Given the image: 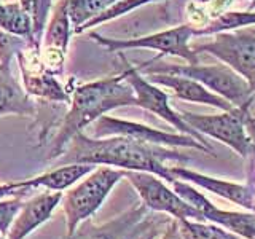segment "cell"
I'll return each instance as SVG.
<instances>
[{"mask_svg":"<svg viewBox=\"0 0 255 239\" xmlns=\"http://www.w3.org/2000/svg\"><path fill=\"white\" fill-rule=\"evenodd\" d=\"M169 159L188 161V156L163 145H153L125 135L91 137L83 131L72 137L58 158V163L110 166L123 171L150 172L171 183L175 177L171 174L169 166H166Z\"/></svg>","mask_w":255,"mask_h":239,"instance_id":"1","label":"cell"},{"mask_svg":"<svg viewBox=\"0 0 255 239\" xmlns=\"http://www.w3.org/2000/svg\"><path fill=\"white\" fill-rule=\"evenodd\" d=\"M128 106H137V104L132 88L122 74L77 85L70 91L69 110L51 140L50 153L46 158L58 159L74 135L83 132L85 127L93 124L107 112Z\"/></svg>","mask_w":255,"mask_h":239,"instance_id":"2","label":"cell"},{"mask_svg":"<svg viewBox=\"0 0 255 239\" xmlns=\"http://www.w3.org/2000/svg\"><path fill=\"white\" fill-rule=\"evenodd\" d=\"M135 69L147 75L172 74L196 80L214 94L228 101L233 107H251L254 101V93L251 91L246 80L223 62L209 64V66H203L199 62L179 66V64H153L147 61Z\"/></svg>","mask_w":255,"mask_h":239,"instance_id":"3","label":"cell"},{"mask_svg":"<svg viewBox=\"0 0 255 239\" xmlns=\"http://www.w3.org/2000/svg\"><path fill=\"white\" fill-rule=\"evenodd\" d=\"M126 171L117 167L102 166L96 167L77 187L70 188L66 195H62L61 204L66 214V236L72 235L82 222L91 219L101 209L117 183L125 179Z\"/></svg>","mask_w":255,"mask_h":239,"instance_id":"4","label":"cell"},{"mask_svg":"<svg viewBox=\"0 0 255 239\" xmlns=\"http://www.w3.org/2000/svg\"><path fill=\"white\" fill-rule=\"evenodd\" d=\"M251 107H235L231 110H222L219 115H196L182 112L180 117L188 126L201 135H209L233 148L239 156L252 153L254 137L249 124L252 121Z\"/></svg>","mask_w":255,"mask_h":239,"instance_id":"5","label":"cell"},{"mask_svg":"<svg viewBox=\"0 0 255 239\" xmlns=\"http://www.w3.org/2000/svg\"><path fill=\"white\" fill-rule=\"evenodd\" d=\"M196 35V29L188 24H182L177 27H171L155 34L143 35L137 38H110L104 37L98 32H91L90 37L96 43H99L109 51H126V50H153L158 51L159 56H177L187 64H196L198 54L190 46L191 37Z\"/></svg>","mask_w":255,"mask_h":239,"instance_id":"6","label":"cell"},{"mask_svg":"<svg viewBox=\"0 0 255 239\" xmlns=\"http://www.w3.org/2000/svg\"><path fill=\"white\" fill-rule=\"evenodd\" d=\"M169 222L148 211L143 204H137L102 225H94L88 219L64 239H139L151 230H161Z\"/></svg>","mask_w":255,"mask_h":239,"instance_id":"7","label":"cell"},{"mask_svg":"<svg viewBox=\"0 0 255 239\" xmlns=\"http://www.w3.org/2000/svg\"><path fill=\"white\" fill-rule=\"evenodd\" d=\"M195 53H209L241 75L255 93V32L231 30L215 34L209 43L191 46Z\"/></svg>","mask_w":255,"mask_h":239,"instance_id":"8","label":"cell"},{"mask_svg":"<svg viewBox=\"0 0 255 239\" xmlns=\"http://www.w3.org/2000/svg\"><path fill=\"white\" fill-rule=\"evenodd\" d=\"M125 179L137 191L142 204L151 212L167 214L175 220L190 219L204 222L193 206L182 199L174 190H171L166 183L155 174L140 172V171H126Z\"/></svg>","mask_w":255,"mask_h":239,"instance_id":"9","label":"cell"},{"mask_svg":"<svg viewBox=\"0 0 255 239\" xmlns=\"http://www.w3.org/2000/svg\"><path fill=\"white\" fill-rule=\"evenodd\" d=\"M118 54H120L122 62L125 64V69L122 72V75L126 82L129 83V86L132 88L137 107H142V109L151 112V114H155L156 117L164 120L166 123H169L172 127H175L180 134L191 135L193 139H196L198 142H201L206 147L211 148L209 143L206 142L204 135H201L198 131H195L191 126H188L185 121H183V118L180 117L179 112H175L171 107L169 96H167L163 90H159L158 85L148 82L147 78H143L140 72L126 61L125 54H122V53H118Z\"/></svg>","mask_w":255,"mask_h":239,"instance_id":"10","label":"cell"},{"mask_svg":"<svg viewBox=\"0 0 255 239\" xmlns=\"http://www.w3.org/2000/svg\"><path fill=\"white\" fill-rule=\"evenodd\" d=\"M109 135H125V137L135 139L140 142L153 143V145H163V147H180V148H193L211 153L212 148L206 147L204 143L198 142L191 135L187 134H174L159 131L155 127H150L145 124L128 121V120H120L114 117L102 115L93 123L91 137H109Z\"/></svg>","mask_w":255,"mask_h":239,"instance_id":"11","label":"cell"},{"mask_svg":"<svg viewBox=\"0 0 255 239\" xmlns=\"http://www.w3.org/2000/svg\"><path fill=\"white\" fill-rule=\"evenodd\" d=\"M172 190L182 199H185L195 209L201 214L204 222H211L222 228L228 230L243 239H255V214H244V212H233L223 211L220 207L214 206L201 191L191 187L188 182L174 179L171 182Z\"/></svg>","mask_w":255,"mask_h":239,"instance_id":"12","label":"cell"},{"mask_svg":"<svg viewBox=\"0 0 255 239\" xmlns=\"http://www.w3.org/2000/svg\"><path fill=\"white\" fill-rule=\"evenodd\" d=\"M16 59L19 62L22 75V88L30 98L69 104L70 91L43 67L42 58H40V45L29 40L22 51L16 56Z\"/></svg>","mask_w":255,"mask_h":239,"instance_id":"13","label":"cell"},{"mask_svg":"<svg viewBox=\"0 0 255 239\" xmlns=\"http://www.w3.org/2000/svg\"><path fill=\"white\" fill-rule=\"evenodd\" d=\"M61 199L62 191H45L29 201H24L8 230L6 239H26L32 231L51 219L54 209L61 204Z\"/></svg>","mask_w":255,"mask_h":239,"instance_id":"14","label":"cell"},{"mask_svg":"<svg viewBox=\"0 0 255 239\" xmlns=\"http://www.w3.org/2000/svg\"><path fill=\"white\" fill-rule=\"evenodd\" d=\"M169 171L175 179L193 183L196 187H201L214 195L225 198L228 201H233L235 204L254 212V190L251 188V185H243V183L215 179V177H211V175L191 171L180 166H172L169 167Z\"/></svg>","mask_w":255,"mask_h":239,"instance_id":"15","label":"cell"},{"mask_svg":"<svg viewBox=\"0 0 255 239\" xmlns=\"http://www.w3.org/2000/svg\"><path fill=\"white\" fill-rule=\"evenodd\" d=\"M148 82L164 86L171 90L172 94L177 99L195 102V104H204V106H211L220 110H231L235 109L228 101H225L220 96L214 94L207 90L206 86L198 83L196 80H191L188 77L182 75H172V74H148Z\"/></svg>","mask_w":255,"mask_h":239,"instance_id":"16","label":"cell"},{"mask_svg":"<svg viewBox=\"0 0 255 239\" xmlns=\"http://www.w3.org/2000/svg\"><path fill=\"white\" fill-rule=\"evenodd\" d=\"M96 169L93 164H80V163H70V164H61L56 169H51L45 174H40L37 177H32L27 180L16 182L22 188H45L50 191H64L70 188L74 183L82 180L85 175Z\"/></svg>","mask_w":255,"mask_h":239,"instance_id":"17","label":"cell"},{"mask_svg":"<svg viewBox=\"0 0 255 239\" xmlns=\"http://www.w3.org/2000/svg\"><path fill=\"white\" fill-rule=\"evenodd\" d=\"M35 112L34 101L24 91L11 69L0 70V117L8 114L34 117Z\"/></svg>","mask_w":255,"mask_h":239,"instance_id":"18","label":"cell"},{"mask_svg":"<svg viewBox=\"0 0 255 239\" xmlns=\"http://www.w3.org/2000/svg\"><path fill=\"white\" fill-rule=\"evenodd\" d=\"M72 34H74V27H72L69 18L67 0H59V3L54 6L51 18L45 27L40 48L42 50L59 51L66 54Z\"/></svg>","mask_w":255,"mask_h":239,"instance_id":"19","label":"cell"},{"mask_svg":"<svg viewBox=\"0 0 255 239\" xmlns=\"http://www.w3.org/2000/svg\"><path fill=\"white\" fill-rule=\"evenodd\" d=\"M0 29L10 34L32 40V26L29 14L24 11L19 2L3 3L0 0Z\"/></svg>","mask_w":255,"mask_h":239,"instance_id":"20","label":"cell"},{"mask_svg":"<svg viewBox=\"0 0 255 239\" xmlns=\"http://www.w3.org/2000/svg\"><path fill=\"white\" fill-rule=\"evenodd\" d=\"M118 2L120 0H67V11L74 32Z\"/></svg>","mask_w":255,"mask_h":239,"instance_id":"21","label":"cell"},{"mask_svg":"<svg viewBox=\"0 0 255 239\" xmlns=\"http://www.w3.org/2000/svg\"><path fill=\"white\" fill-rule=\"evenodd\" d=\"M255 24V10L249 11H223L206 24L203 29H196V35H215L220 32L238 30L239 27Z\"/></svg>","mask_w":255,"mask_h":239,"instance_id":"22","label":"cell"},{"mask_svg":"<svg viewBox=\"0 0 255 239\" xmlns=\"http://www.w3.org/2000/svg\"><path fill=\"white\" fill-rule=\"evenodd\" d=\"M175 222H177L179 233L183 239H243L211 222H199L190 219Z\"/></svg>","mask_w":255,"mask_h":239,"instance_id":"23","label":"cell"},{"mask_svg":"<svg viewBox=\"0 0 255 239\" xmlns=\"http://www.w3.org/2000/svg\"><path fill=\"white\" fill-rule=\"evenodd\" d=\"M24 11L29 14L32 26V42L40 45L46 27L48 14L51 10V0H26L22 5Z\"/></svg>","mask_w":255,"mask_h":239,"instance_id":"24","label":"cell"},{"mask_svg":"<svg viewBox=\"0 0 255 239\" xmlns=\"http://www.w3.org/2000/svg\"><path fill=\"white\" fill-rule=\"evenodd\" d=\"M153 2H159V0H120L118 3H115L114 6H110L107 11L101 13L99 16H96L93 21L83 24L82 27H78L75 30V34H82V32H85L88 29L101 26V24L112 21V19H117V18H120V16L134 11L135 8H140L143 5H148V3H153Z\"/></svg>","mask_w":255,"mask_h":239,"instance_id":"25","label":"cell"},{"mask_svg":"<svg viewBox=\"0 0 255 239\" xmlns=\"http://www.w3.org/2000/svg\"><path fill=\"white\" fill-rule=\"evenodd\" d=\"M29 40L0 29V70L11 69L13 59L18 56Z\"/></svg>","mask_w":255,"mask_h":239,"instance_id":"26","label":"cell"},{"mask_svg":"<svg viewBox=\"0 0 255 239\" xmlns=\"http://www.w3.org/2000/svg\"><path fill=\"white\" fill-rule=\"evenodd\" d=\"M24 204V196H8L0 199V236L6 238L14 217Z\"/></svg>","mask_w":255,"mask_h":239,"instance_id":"27","label":"cell"},{"mask_svg":"<svg viewBox=\"0 0 255 239\" xmlns=\"http://www.w3.org/2000/svg\"><path fill=\"white\" fill-rule=\"evenodd\" d=\"M29 191H30L29 188H22L16 182L3 183V185H0V199L8 198V196H26Z\"/></svg>","mask_w":255,"mask_h":239,"instance_id":"28","label":"cell"},{"mask_svg":"<svg viewBox=\"0 0 255 239\" xmlns=\"http://www.w3.org/2000/svg\"><path fill=\"white\" fill-rule=\"evenodd\" d=\"M159 239H183L182 235L179 233V228H177V222L175 219H172L169 223H167V227L164 228V233L161 235Z\"/></svg>","mask_w":255,"mask_h":239,"instance_id":"29","label":"cell"},{"mask_svg":"<svg viewBox=\"0 0 255 239\" xmlns=\"http://www.w3.org/2000/svg\"><path fill=\"white\" fill-rule=\"evenodd\" d=\"M159 231H161V230H151V231H148L147 235H143V236L139 238V239H155V238L158 236Z\"/></svg>","mask_w":255,"mask_h":239,"instance_id":"30","label":"cell"},{"mask_svg":"<svg viewBox=\"0 0 255 239\" xmlns=\"http://www.w3.org/2000/svg\"><path fill=\"white\" fill-rule=\"evenodd\" d=\"M24 2H26V0H19V3H21V5H22Z\"/></svg>","mask_w":255,"mask_h":239,"instance_id":"31","label":"cell"},{"mask_svg":"<svg viewBox=\"0 0 255 239\" xmlns=\"http://www.w3.org/2000/svg\"><path fill=\"white\" fill-rule=\"evenodd\" d=\"M254 5H255V0H252V6H254ZM252 6H251V8H252Z\"/></svg>","mask_w":255,"mask_h":239,"instance_id":"32","label":"cell"},{"mask_svg":"<svg viewBox=\"0 0 255 239\" xmlns=\"http://www.w3.org/2000/svg\"><path fill=\"white\" fill-rule=\"evenodd\" d=\"M251 10H255V5H254V6H252V8H251Z\"/></svg>","mask_w":255,"mask_h":239,"instance_id":"33","label":"cell"},{"mask_svg":"<svg viewBox=\"0 0 255 239\" xmlns=\"http://www.w3.org/2000/svg\"><path fill=\"white\" fill-rule=\"evenodd\" d=\"M0 239H6V238H2V236H0Z\"/></svg>","mask_w":255,"mask_h":239,"instance_id":"34","label":"cell"}]
</instances>
